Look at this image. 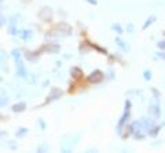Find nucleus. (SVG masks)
I'll return each instance as SVG.
<instances>
[{
  "instance_id": "11",
  "label": "nucleus",
  "mask_w": 165,
  "mask_h": 153,
  "mask_svg": "<svg viewBox=\"0 0 165 153\" xmlns=\"http://www.w3.org/2000/svg\"><path fill=\"white\" fill-rule=\"evenodd\" d=\"M33 37V31L32 30H26V29H24V30H19V38L24 40V41H28V40H30Z\"/></svg>"
},
{
  "instance_id": "16",
  "label": "nucleus",
  "mask_w": 165,
  "mask_h": 153,
  "mask_svg": "<svg viewBox=\"0 0 165 153\" xmlns=\"http://www.w3.org/2000/svg\"><path fill=\"white\" fill-rule=\"evenodd\" d=\"M25 58L28 60H30V62H36V59L39 58V52H26Z\"/></svg>"
},
{
  "instance_id": "8",
  "label": "nucleus",
  "mask_w": 165,
  "mask_h": 153,
  "mask_svg": "<svg viewBox=\"0 0 165 153\" xmlns=\"http://www.w3.org/2000/svg\"><path fill=\"white\" fill-rule=\"evenodd\" d=\"M61 96H62V90H61V89H56V88H53L48 98H47V102L54 101V100H56V98H59Z\"/></svg>"
},
{
  "instance_id": "19",
  "label": "nucleus",
  "mask_w": 165,
  "mask_h": 153,
  "mask_svg": "<svg viewBox=\"0 0 165 153\" xmlns=\"http://www.w3.org/2000/svg\"><path fill=\"white\" fill-rule=\"evenodd\" d=\"M11 56L14 58V60H19L22 55H21V52L18 51V49H12V51H11Z\"/></svg>"
},
{
  "instance_id": "1",
  "label": "nucleus",
  "mask_w": 165,
  "mask_h": 153,
  "mask_svg": "<svg viewBox=\"0 0 165 153\" xmlns=\"http://www.w3.org/2000/svg\"><path fill=\"white\" fill-rule=\"evenodd\" d=\"M129 116H131V100L129 98H127L125 100V108H124V114L121 115V118L118 119V122H117V133L121 134V130H122V127H124V125L127 122H128Z\"/></svg>"
},
{
  "instance_id": "6",
  "label": "nucleus",
  "mask_w": 165,
  "mask_h": 153,
  "mask_svg": "<svg viewBox=\"0 0 165 153\" xmlns=\"http://www.w3.org/2000/svg\"><path fill=\"white\" fill-rule=\"evenodd\" d=\"M43 51L55 55V53H58V52L61 51V45L58 43H48V44H45L44 47H43Z\"/></svg>"
},
{
  "instance_id": "25",
  "label": "nucleus",
  "mask_w": 165,
  "mask_h": 153,
  "mask_svg": "<svg viewBox=\"0 0 165 153\" xmlns=\"http://www.w3.org/2000/svg\"><path fill=\"white\" fill-rule=\"evenodd\" d=\"M127 28H128V33H133V31H135V30H133V25L131 23V22L127 25Z\"/></svg>"
},
{
  "instance_id": "12",
  "label": "nucleus",
  "mask_w": 165,
  "mask_h": 153,
  "mask_svg": "<svg viewBox=\"0 0 165 153\" xmlns=\"http://www.w3.org/2000/svg\"><path fill=\"white\" fill-rule=\"evenodd\" d=\"M8 34L10 36H19V30L17 29V26H15V22H14V19H12V22L10 25H8Z\"/></svg>"
},
{
  "instance_id": "10",
  "label": "nucleus",
  "mask_w": 165,
  "mask_h": 153,
  "mask_svg": "<svg viewBox=\"0 0 165 153\" xmlns=\"http://www.w3.org/2000/svg\"><path fill=\"white\" fill-rule=\"evenodd\" d=\"M26 110V102L25 101H21V102H17L14 105L11 107V111L12 112H17V114H19V112H24Z\"/></svg>"
},
{
  "instance_id": "26",
  "label": "nucleus",
  "mask_w": 165,
  "mask_h": 153,
  "mask_svg": "<svg viewBox=\"0 0 165 153\" xmlns=\"http://www.w3.org/2000/svg\"><path fill=\"white\" fill-rule=\"evenodd\" d=\"M45 149H47V145H40V146H37V152H44Z\"/></svg>"
},
{
  "instance_id": "28",
  "label": "nucleus",
  "mask_w": 165,
  "mask_h": 153,
  "mask_svg": "<svg viewBox=\"0 0 165 153\" xmlns=\"http://www.w3.org/2000/svg\"><path fill=\"white\" fill-rule=\"evenodd\" d=\"M0 19H1V21H0V25H1V26H4V25L7 23V19H6V16H4V15H1V18H0Z\"/></svg>"
},
{
  "instance_id": "31",
  "label": "nucleus",
  "mask_w": 165,
  "mask_h": 153,
  "mask_svg": "<svg viewBox=\"0 0 165 153\" xmlns=\"http://www.w3.org/2000/svg\"><path fill=\"white\" fill-rule=\"evenodd\" d=\"M92 47L95 48V49H98V51H101V52H103V53H106V51H105V49H102L101 47H98V45H92Z\"/></svg>"
},
{
  "instance_id": "5",
  "label": "nucleus",
  "mask_w": 165,
  "mask_h": 153,
  "mask_svg": "<svg viewBox=\"0 0 165 153\" xmlns=\"http://www.w3.org/2000/svg\"><path fill=\"white\" fill-rule=\"evenodd\" d=\"M154 120H156V119H154L153 116H143V118H141V122H142V125H143V129H145L146 133L156 126L154 125Z\"/></svg>"
},
{
  "instance_id": "9",
  "label": "nucleus",
  "mask_w": 165,
  "mask_h": 153,
  "mask_svg": "<svg viewBox=\"0 0 165 153\" xmlns=\"http://www.w3.org/2000/svg\"><path fill=\"white\" fill-rule=\"evenodd\" d=\"M114 43H116L117 45L120 47V49H121L122 52H128V51H129V45L125 43V41L121 38V37H116V38H114Z\"/></svg>"
},
{
  "instance_id": "27",
  "label": "nucleus",
  "mask_w": 165,
  "mask_h": 153,
  "mask_svg": "<svg viewBox=\"0 0 165 153\" xmlns=\"http://www.w3.org/2000/svg\"><path fill=\"white\" fill-rule=\"evenodd\" d=\"M157 58H160V59L165 60V52H157Z\"/></svg>"
},
{
  "instance_id": "21",
  "label": "nucleus",
  "mask_w": 165,
  "mask_h": 153,
  "mask_svg": "<svg viewBox=\"0 0 165 153\" xmlns=\"http://www.w3.org/2000/svg\"><path fill=\"white\" fill-rule=\"evenodd\" d=\"M143 78H145L146 81H150V79H151V71H150V70H145V71H143Z\"/></svg>"
},
{
  "instance_id": "3",
  "label": "nucleus",
  "mask_w": 165,
  "mask_h": 153,
  "mask_svg": "<svg viewBox=\"0 0 165 153\" xmlns=\"http://www.w3.org/2000/svg\"><path fill=\"white\" fill-rule=\"evenodd\" d=\"M143 125H142L141 120H135V122L131 123L129 126V133L133 135L135 139H143L145 138V133H143Z\"/></svg>"
},
{
  "instance_id": "2",
  "label": "nucleus",
  "mask_w": 165,
  "mask_h": 153,
  "mask_svg": "<svg viewBox=\"0 0 165 153\" xmlns=\"http://www.w3.org/2000/svg\"><path fill=\"white\" fill-rule=\"evenodd\" d=\"M149 114L153 116L156 120L157 119L161 118V105H160V97H156V96H153V98H151V101H150L149 104Z\"/></svg>"
},
{
  "instance_id": "20",
  "label": "nucleus",
  "mask_w": 165,
  "mask_h": 153,
  "mask_svg": "<svg viewBox=\"0 0 165 153\" xmlns=\"http://www.w3.org/2000/svg\"><path fill=\"white\" fill-rule=\"evenodd\" d=\"M8 104V97H7V94H1V101H0V105L4 107V105H7Z\"/></svg>"
},
{
  "instance_id": "24",
  "label": "nucleus",
  "mask_w": 165,
  "mask_h": 153,
  "mask_svg": "<svg viewBox=\"0 0 165 153\" xmlns=\"http://www.w3.org/2000/svg\"><path fill=\"white\" fill-rule=\"evenodd\" d=\"M39 126H40L41 130H45V122L43 119H39Z\"/></svg>"
},
{
  "instance_id": "13",
  "label": "nucleus",
  "mask_w": 165,
  "mask_h": 153,
  "mask_svg": "<svg viewBox=\"0 0 165 153\" xmlns=\"http://www.w3.org/2000/svg\"><path fill=\"white\" fill-rule=\"evenodd\" d=\"M156 21H157V16H156V15H150L149 18L146 19V22H145V23H143L142 29H143V30H146V29L149 28V26H151V25H153L154 22H156Z\"/></svg>"
},
{
  "instance_id": "15",
  "label": "nucleus",
  "mask_w": 165,
  "mask_h": 153,
  "mask_svg": "<svg viewBox=\"0 0 165 153\" xmlns=\"http://www.w3.org/2000/svg\"><path fill=\"white\" fill-rule=\"evenodd\" d=\"M28 133H29V130L26 129V127H19V129L15 131V137L17 138H22V137H25Z\"/></svg>"
},
{
  "instance_id": "17",
  "label": "nucleus",
  "mask_w": 165,
  "mask_h": 153,
  "mask_svg": "<svg viewBox=\"0 0 165 153\" xmlns=\"http://www.w3.org/2000/svg\"><path fill=\"white\" fill-rule=\"evenodd\" d=\"M160 130H161L160 126H154L153 129H150L149 131H147V134H149L150 137H157V134L160 133Z\"/></svg>"
},
{
  "instance_id": "7",
  "label": "nucleus",
  "mask_w": 165,
  "mask_h": 153,
  "mask_svg": "<svg viewBox=\"0 0 165 153\" xmlns=\"http://www.w3.org/2000/svg\"><path fill=\"white\" fill-rule=\"evenodd\" d=\"M15 67H17V77L25 78L26 77V68H25V64L22 62V59L15 60Z\"/></svg>"
},
{
  "instance_id": "29",
  "label": "nucleus",
  "mask_w": 165,
  "mask_h": 153,
  "mask_svg": "<svg viewBox=\"0 0 165 153\" xmlns=\"http://www.w3.org/2000/svg\"><path fill=\"white\" fill-rule=\"evenodd\" d=\"M151 93H153L156 97H160V93H158V90L156 89V88H153V89H151Z\"/></svg>"
},
{
  "instance_id": "14",
  "label": "nucleus",
  "mask_w": 165,
  "mask_h": 153,
  "mask_svg": "<svg viewBox=\"0 0 165 153\" xmlns=\"http://www.w3.org/2000/svg\"><path fill=\"white\" fill-rule=\"evenodd\" d=\"M70 74H72L73 78H80L81 75H83V71H81L79 67H72V68H70Z\"/></svg>"
},
{
  "instance_id": "18",
  "label": "nucleus",
  "mask_w": 165,
  "mask_h": 153,
  "mask_svg": "<svg viewBox=\"0 0 165 153\" xmlns=\"http://www.w3.org/2000/svg\"><path fill=\"white\" fill-rule=\"evenodd\" d=\"M112 29L116 31L117 34H122V33H124V29H122V26H121L120 23H113L112 25Z\"/></svg>"
},
{
  "instance_id": "4",
  "label": "nucleus",
  "mask_w": 165,
  "mask_h": 153,
  "mask_svg": "<svg viewBox=\"0 0 165 153\" xmlns=\"http://www.w3.org/2000/svg\"><path fill=\"white\" fill-rule=\"evenodd\" d=\"M103 78H105V74H103L101 70H94L92 73L87 77V81H88L89 83H101L102 81H103Z\"/></svg>"
},
{
  "instance_id": "22",
  "label": "nucleus",
  "mask_w": 165,
  "mask_h": 153,
  "mask_svg": "<svg viewBox=\"0 0 165 153\" xmlns=\"http://www.w3.org/2000/svg\"><path fill=\"white\" fill-rule=\"evenodd\" d=\"M25 79H26L29 83H35V75H33V74H26Z\"/></svg>"
},
{
  "instance_id": "30",
  "label": "nucleus",
  "mask_w": 165,
  "mask_h": 153,
  "mask_svg": "<svg viewBox=\"0 0 165 153\" xmlns=\"http://www.w3.org/2000/svg\"><path fill=\"white\" fill-rule=\"evenodd\" d=\"M88 4H92V6H97L98 4V0H85Z\"/></svg>"
},
{
  "instance_id": "23",
  "label": "nucleus",
  "mask_w": 165,
  "mask_h": 153,
  "mask_svg": "<svg viewBox=\"0 0 165 153\" xmlns=\"http://www.w3.org/2000/svg\"><path fill=\"white\" fill-rule=\"evenodd\" d=\"M157 47L160 48V49H165V40H162V41H158V43H157Z\"/></svg>"
}]
</instances>
